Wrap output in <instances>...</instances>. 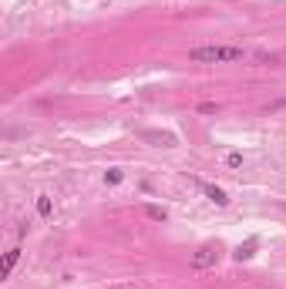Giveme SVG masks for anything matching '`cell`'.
Segmentation results:
<instances>
[{
    "label": "cell",
    "mask_w": 286,
    "mask_h": 289,
    "mask_svg": "<svg viewBox=\"0 0 286 289\" xmlns=\"http://www.w3.org/2000/svg\"><path fill=\"white\" fill-rule=\"evenodd\" d=\"M246 51L243 47H192L188 51V61L196 64H226V61H243Z\"/></svg>",
    "instance_id": "1"
},
{
    "label": "cell",
    "mask_w": 286,
    "mask_h": 289,
    "mask_svg": "<svg viewBox=\"0 0 286 289\" xmlns=\"http://www.w3.org/2000/svg\"><path fill=\"white\" fill-rule=\"evenodd\" d=\"M216 262V246H199L192 256V269H209Z\"/></svg>",
    "instance_id": "2"
},
{
    "label": "cell",
    "mask_w": 286,
    "mask_h": 289,
    "mask_svg": "<svg viewBox=\"0 0 286 289\" xmlns=\"http://www.w3.org/2000/svg\"><path fill=\"white\" fill-rule=\"evenodd\" d=\"M202 192H205V199L212 202V205H219V209H226V205H229V195L222 192L219 185H202Z\"/></svg>",
    "instance_id": "3"
},
{
    "label": "cell",
    "mask_w": 286,
    "mask_h": 289,
    "mask_svg": "<svg viewBox=\"0 0 286 289\" xmlns=\"http://www.w3.org/2000/svg\"><path fill=\"white\" fill-rule=\"evenodd\" d=\"M256 246H259L256 239H249L246 246H239V249L232 252V256H236V262H246V259H253V256H256Z\"/></svg>",
    "instance_id": "4"
},
{
    "label": "cell",
    "mask_w": 286,
    "mask_h": 289,
    "mask_svg": "<svg viewBox=\"0 0 286 289\" xmlns=\"http://www.w3.org/2000/svg\"><path fill=\"white\" fill-rule=\"evenodd\" d=\"M51 212H54V202H51V195H37V215H41V219H51Z\"/></svg>",
    "instance_id": "5"
},
{
    "label": "cell",
    "mask_w": 286,
    "mask_h": 289,
    "mask_svg": "<svg viewBox=\"0 0 286 289\" xmlns=\"http://www.w3.org/2000/svg\"><path fill=\"white\" fill-rule=\"evenodd\" d=\"M17 259H20V249H10L7 256H4V279H7L10 273H14V266H17Z\"/></svg>",
    "instance_id": "6"
},
{
    "label": "cell",
    "mask_w": 286,
    "mask_h": 289,
    "mask_svg": "<svg viewBox=\"0 0 286 289\" xmlns=\"http://www.w3.org/2000/svg\"><path fill=\"white\" fill-rule=\"evenodd\" d=\"M148 141H158V144H175V138L172 135H162V131H145Z\"/></svg>",
    "instance_id": "7"
},
{
    "label": "cell",
    "mask_w": 286,
    "mask_h": 289,
    "mask_svg": "<svg viewBox=\"0 0 286 289\" xmlns=\"http://www.w3.org/2000/svg\"><path fill=\"white\" fill-rule=\"evenodd\" d=\"M148 219H155V222H165V219H169V212H165V209H158V205H148Z\"/></svg>",
    "instance_id": "8"
},
{
    "label": "cell",
    "mask_w": 286,
    "mask_h": 289,
    "mask_svg": "<svg viewBox=\"0 0 286 289\" xmlns=\"http://www.w3.org/2000/svg\"><path fill=\"white\" fill-rule=\"evenodd\" d=\"M122 178H125V172H122V168H108V172H105V182H108V185H118Z\"/></svg>",
    "instance_id": "9"
},
{
    "label": "cell",
    "mask_w": 286,
    "mask_h": 289,
    "mask_svg": "<svg viewBox=\"0 0 286 289\" xmlns=\"http://www.w3.org/2000/svg\"><path fill=\"white\" fill-rule=\"evenodd\" d=\"M226 165H229V168H243V155H239V152H229L226 155Z\"/></svg>",
    "instance_id": "10"
},
{
    "label": "cell",
    "mask_w": 286,
    "mask_h": 289,
    "mask_svg": "<svg viewBox=\"0 0 286 289\" xmlns=\"http://www.w3.org/2000/svg\"><path fill=\"white\" fill-rule=\"evenodd\" d=\"M199 111H202V114H212L216 111V101H202V105H199Z\"/></svg>",
    "instance_id": "11"
}]
</instances>
